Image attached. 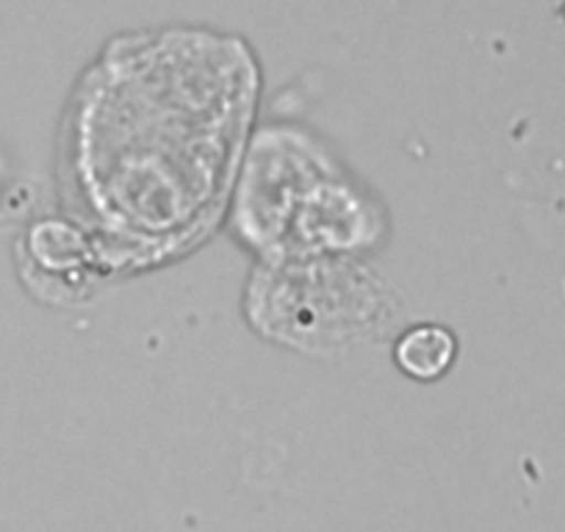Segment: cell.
Here are the masks:
<instances>
[{"label":"cell","mask_w":565,"mask_h":532,"mask_svg":"<svg viewBox=\"0 0 565 532\" xmlns=\"http://www.w3.org/2000/svg\"><path fill=\"white\" fill-rule=\"evenodd\" d=\"M455 358V339L438 324H418L402 336L396 361L411 377L433 380L449 369Z\"/></svg>","instance_id":"6da1fadb"}]
</instances>
